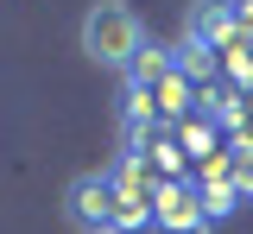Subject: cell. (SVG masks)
Segmentation results:
<instances>
[{"mask_svg":"<svg viewBox=\"0 0 253 234\" xmlns=\"http://www.w3.org/2000/svg\"><path fill=\"white\" fill-rule=\"evenodd\" d=\"M241 26H247V32H253V0H247V6H241Z\"/></svg>","mask_w":253,"mask_h":234,"instance_id":"9c48e42d","label":"cell"},{"mask_svg":"<svg viewBox=\"0 0 253 234\" xmlns=\"http://www.w3.org/2000/svg\"><path fill=\"white\" fill-rule=\"evenodd\" d=\"M171 70H177V57H171L165 44H152V38H146V51H139V57H133V70H126V82H133V95H146V89H152V82H165Z\"/></svg>","mask_w":253,"mask_h":234,"instance_id":"5b68a950","label":"cell"},{"mask_svg":"<svg viewBox=\"0 0 253 234\" xmlns=\"http://www.w3.org/2000/svg\"><path fill=\"white\" fill-rule=\"evenodd\" d=\"M209 70H215V51H209V44H190V38H184V44H177V76H184L190 89H196Z\"/></svg>","mask_w":253,"mask_h":234,"instance_id":"8992f818","label":"cell"},{"mask_svg":"<svg viewBox=\"0 0 253 234\" xmlns=\"http://www.w3.org/2000/svg\"><path fill=\"white\" fill-rule=\"evenodd\" d=\"M247 139H253V120H247Z\"/></svg>","mask_w":253,"mask_h":234,"instance_id":"30bf717a","label":"cell"},{"mask_svg":"<svg viewBox=\"0 0 253 234\" xmlns=\"http://www.w3.org/2000/svg\"><path fill=\"white\" fill-rule=\"evenodd\" d=\"M190 95H196V89H190L177 70H171V76L158 82V108H165V114H184V108H190Z\"/></svg>","mask_w":253,"mask_h":234,"instance_id":"52a82bcc","label":"cell"},{"mask_svg":"<svg viewBox=\"0 0 253 234\" xmlns=\"http://www.w3.org/2000/svg\"><path fill=\"white\" fill-rule=\"evenodd\" d=\"M139 51H146V26H139V13L126 0H95L89 13H83V57L89 64L126 76Z\"/></svg>","mask_w":253,"mask_h":234,"instance_id":"6da1fadb","label":"cell"},{"mask_svg":"<svg viewBox=\"0 0 253 234\" xmlns=\"http://www.w3.org/2000/svg\"><path fill=\"white\" fill-rule=\"evenodd\" d=\"M152 222L158 228H171V234H196L209 215H203V190H190V184H165L152 202Z\"/></svg>","mask_w":253,"mask_h":234,"instance_id":"277c9868","label":"cell"},{"mask_svg":"<svg viewBox=\"0 0 253 234\" xmlns=\"http://www.w3.org/2000/svg\"><path fill=\"white\" fill-rule=\"evenodd\" d=\"M63 215L83 234H114V215H121V184L101 177V171H83L63 184Z\"/></svg>","mask_w":253,"mask_h":234,"instance_id":"7a4b0ae2","label":"cell"},{"mask_svg":"<svg viewBox=\"0 0 253 234\" xmlns=\"http://www.w3.org/2000/svg\"><path fill=\"white\" fill-rule=\"evenodd\" d=\"M228 177H234V190H241V196H253V139H247V146H234Z\"/></svg>","mask_w":253,"mask_h":234,"instance_id":"ba28073f","label":"cell"},{"mask_svg":"<svg viewBox=\"0 0 253 234\" xmlns=\"http://www.w3.org/2000/svg\"><path fill=\"white\" fill-rule=\"evenodd\" d=\"M234 26H241V6H234V0H190L184 6V38L190 44L228 51V44H234Z\"/></svg>","mask_w":253,"mask_h":234,"instance_id":"3957f363","label":"cell"}]
</instances>
